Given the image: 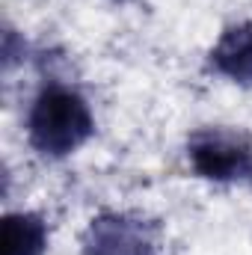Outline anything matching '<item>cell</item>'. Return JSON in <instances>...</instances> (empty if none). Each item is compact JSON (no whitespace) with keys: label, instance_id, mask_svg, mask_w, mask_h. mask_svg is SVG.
<instances>
[{"label":"cell","instance_id":"6da1fadb","mask_svg":"<svg viewBox=\"0 0 252 255\" xmlns=\"http://www.w3.org/2000/svg\"><path fill=\"white\" fill-rule=\"evenodd\" d=\"M92 133H95V119L80 92L51 83L33 101V110L27 119V136L39 154L65 157L77 151Z\"/></svg>","mask_w":252,"mask_h":255},{"label":"cell","instance_id":"7a4b0ae2","mask_svg":"<svg viewBox=\"0 0 252 255\" xmlns=\"http://www.w3.org/2000/svg\"><path fill=\"white\" fill-rule=\"evenodd\" d=\"M187 160L208 181H238L252 172V139L235 128H202L190 133Z\"/></svg>","mask_w":252,"mask_h":255},{"label":"cell","instance_id":"3957f363","mask_svg":"<svg viewBox=\"0 0 252 255\" xmlns=\"http://www.w3.org/2000/svg\"><path fill=\"white\" fill-rule=\"evenodd\" d=\"M160 229L136 214H98L89 220L80 253L83 255H157Z\"/></svg>","mask_w":252,"mask_h":255},{"label":"cell","instance_id":"277c9868","mask_svg":"<svg viewBox=\"0 0 252 255\" xmlns=\"http://www.w3.org/2000/svg\"><path fill=\"white\" fill-rule=\"evenodd\" d=\"M208 63L217 74L229 77L232 83L252 86V24H232L223 30L217 45L208 54Z\"/></svg>","mask_w":252,"mask_h":255},{"label":"cell","instance_id":"5b68a950","mask_svg":"<svg viewBox=\"0 0 252 255\" xmlns=\"http://www.w3.org/2000/svg\"><path fill=\"white\" fill-rule=\"evenodd\" d=\"M48 223L39 214H6L3 220V255H45Z\"/></svg>","mask_w":252,"mask_h":255},{"label":"cell","instance_id":"8992f818","mask_svg":"<svg viewBox=\"0 0 252 255\" xmlns=\"http://www.w3.org/2000/svg\"><path fill=\"white\" fill-rule=\"evenodd\" d=\"M122 3H130V0H122Z\"/></svg>","mask_w":252,"mask_h":255},{"label":"cell","instance_id":"52a82bcc","mask_svg":"<svg viewBox=\"0 0 252 255\" xmlns=\"http://www.w3.org/2000/svg\"><path fill=\"white\" fill-rule=\"evenodd\" d=\"M250 181H252V172H250Z\"/></svg>","mask_w":252,"mask_h":255}]
</instances>
